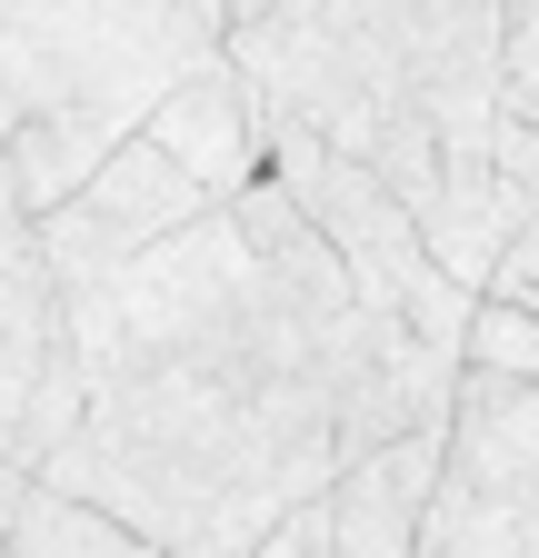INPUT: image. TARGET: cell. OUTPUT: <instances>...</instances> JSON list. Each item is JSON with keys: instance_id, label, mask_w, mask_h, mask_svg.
Masks as SVG:
<instances>
[{"instance_id": "9", "label": "cell", "mask_w": 539, "mask_h": 558, "mask_svg": "<svg viewBox=\"0 0 539 558\" xmlns=\"http://www.w3.org/2000/svg\"><path fill=\"white\" fill-rule=\"evenodd\" d=\"M11 558H170V548H151L141 529H120L91 499H71V488L40 478L21 499V519H11Z\"/></svg>"}, {"instance_id": "4", "label": "cell", "mask_w": 539, "mask_h": 558, "mask_svg": "<svg viewBox=\"0 0 539 558\" xmlns=\"http://www.w3.org/2000/svg\"><path fill=\"white\" fill-rule=\"evenodd\" d=\"M420 548L440 558H539V379L459 369L440 499Z\"/></svg>"}, {"instance_id": "7", "label": "cell", "mask_w": 539, "mask_h": 558, "mask_svg": "<svg viewBox=\"0 0 539 558\" xmlns=\"http://www.w3.org/2000/svg\"><path fill=\"white\" fill-rule=\"evenodd\" d=\"M440 449L450 429H410L330 478V558H420V529L440 499Z\"/></svg>"}, {"instance_id": "10", "label": "cell", "mask_w": 539, "mask_h": 558, "mask_svg": "<svg viewBox=\"0 0 539 558\" xmlns=\"http://www.w3.org/2000/svg\"><path fill=\"white\" fill-rule=\"evenodd\" d=\"M459 369H480V379H539V319L510 310V300H480V310H469V339H459Z\"/></svg>"}, {"instance_id": "3", "label": "cell", "mask_w": 539, "mask_h": 558, "mask_svg": "<svg viewBox=\"0 0 539 558\" xmlns=\"http://www.w3.org/2000/svg\"><path fill=\"white\" fill-rule=\"evenodd\" d=\"M250 100H260V90H250ZM260 170L300 199V220L330 240V259L350 269V290H360L370 310H390L399 329H420L430 349H450V360H459L480 290H459V279L430 259L420 220L399 209V190H390L370 160L330 150L320 130H300V120H280V110H260Z\"/></svg>"}, {"instance_id": "14", "label": "cell", "mask_w": 539, "mask_h": 558, "mask_svg": "<svg viewBox=\"0 0 539 558\" xmlns=\"http://www.w3.org/2000/svg\"><path fill=\"white\" fill-rule=\"evenodd\" d=\"M230 11V31H250V21H290V11H310V0H220Z\"/></svg>"}, {"instance_id": "11", "label": "cell", "mask_w": 539, "mask_h": 558, "mask_svg": "<svg viewBox=\"0 0 539 558\" xmlns=\"http://www.w3.org/2000/svg\"><path fill=\"white\" fill-rule=\"evenodd\" d=\"M500 110L539 130V0H510V31H500Z\"/></svg>"}, {"instance_id": "2", "label": "cell", "mask_w": 539, "mask_h": 558, "mask_svg": "<svg viewBox=\"0 0 539 558\" xmlns=\"http://www.w3.org/2000/svg\"><path fill=\"white\" fill-rule=\"evenodd\" d=\"M220 50H230L220 0H0V70L21 100L11 140L21 209L50 220Z\"/></svg>"}, {"instance_id": "6", "label": "cell", "mask_w": 539, "mask_h": 558, "mask_svg": "<svg viewBox=\"0 0 539 558\" xmlns=\"http://www.w3.org/2000/svg\"><path fill=\"white\" fill-rule=\"evenodd\" d=\"M211 209H220V199L200 190L170 150L120 140V150L40 220V250H50V269H60V290H81V279H100V269H120V259L180 240L190 220H211Z\"/></svg>"}, {"instance_id": "15", "label": "cell", "mask_w": 539, "mask_h": 558, "mask_svg": "<svg viewBox=\"0 0 539 558\" xmlns=\"http://www.w3.org/2000/svg\"><path fill=\"white\" fill-rule=\"evenodd\" d=\"M420 558H440V548H420Z\"/></svg>"}, {"instance_id": "5", "label": "cell", "mask_w": 539, "mask_h": 558, "mask_svg": "<svg viewBox=\"0 0 539 558\" xmlns=\"http://www.w3.org/2000/svg\"><path fill=\"white\" fill-rule=\"evenodd\" d=\"M81 429V349H71V290L31 230H0V459L31 478Z\"/></svg>"}, {"instance_id": "1", "label": "cell", "mask_w": 539, "mask_h": 558, "mask_svg": "<svg viewBox=\"0 0 539 558\" xmlns=\"http://www.w3.org/2000/svg\"><path fill=\"white\" fill-rule=\"evenodd\" d=\"M81 429L40 478L170 558H260L350 459L450 429L459 360L350 290L280 180L71 290Z\"/></svg>"}, {"instance_id": "16", "label": "cell", "mask_w": 539, "mask_h": 558, "mask_svg": "<svg viewBox=\"0 0 539 558\" xmlns=\"http://www.w3.org/2000/svg\"><path fill=\"white\" fill-rule=\"evenodd\" d=\"M500 11H510V0H500Z\"/></svg>"}, {"instance_id": "13", "label": "cell", "mask_w": 539, "mask_h": 558, "mask_svg": "<svg viewBox=\"0 0 539 558\" xmlns=\"http://www.w3.org/2000/svg\"><path fill=\"white\" fill-rule=\"evenodd\" d=\"M31 488H40V478H31L21 459H0V548H11V519H21V499H31Z\"/></svg>"}, {"instance_id": "12", "label": "cell", "mask_w": 539, "mask_h": 558, "mask_svg": "<svg viewBox=\"0 0 539 558\" xmlns=\"http://www.w3.org/2000/svg\"><path fill=\"white\" fill-rule=\"evenodd\" d=\"M480 300H510V310L539 319V209H529V230L500 250V269H490V290H480Z\"/></svg>"}, {"instance_id": "8", "label": "cell", "mask_w": 539, "mask_h": 558, "mask_svg": "<svg viewBox=\"0 0 539 558\" xmlns=\"http://www.w3.org/2000/svg\"><path fill=\"white\" fill-rule=\"evenodd\" d=\"M141 140H151V150H170L211 199H240V190L260 180V100H250V81H240V60L220 50L211 70H190V81L141 120Z\"/></svg>"}]
</instances>
